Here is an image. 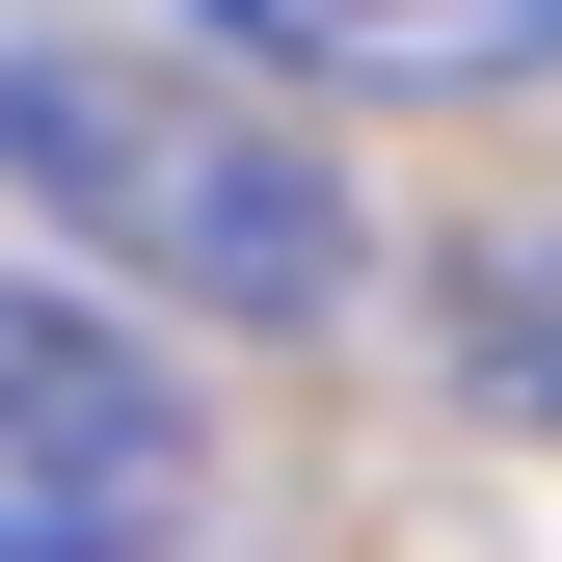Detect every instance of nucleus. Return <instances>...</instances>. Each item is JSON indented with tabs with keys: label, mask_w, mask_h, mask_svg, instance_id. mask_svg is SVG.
I'll use <instances>...</instances> for the list:
<instances>
[{
	"label": "nucleus",
	"mask_w": 562,
	"mask_h": 562,
	"mask_svg": "<svg viewBox=\"0 0 562 562\" xmlns=\"http://www.w3.org/2000/svg\"><path fill=\"white\" fill-rule=\"evenodd\" d=\"M0 188L108 268V295H188V322H322L348 268V161L241 81H161V54H0Z\"/></svg>",
	"instance_id": "f257e3e1"
},
{
	"label": "nucleus",
	"mask_w": 562,
	"mask_h": 562,
	"mask_svg": "<svg viewBox=\"0 0 562 562\" xmlns=\"http://www.w3.org/2000/svg\"><path fill=\"white\" fill-rule=\"evenodd\" d=\"M215 429L161 348H108V295H0V562H161Z\"/></svg>",
	"instance_id": "f03ea898"
},
{
	"label": "nucleus",
	"mask_w": 562,
	"mask_h": 562,
	"mask_svg": "<svg viewBox=\"0 0 562 562\" xmlns=\"http://www.w3.org/2000/svg\"><path fill=\"white\" fill-rule=\"evenodd\" d=\"M482 375L562 429V241H509V268H482Z\"/></svg>",
	"instance_id": "20e7f679"
},
{
	"label": "nucleus",
	"mask_w": 562,
	"mask_h": 562,
	"mask_svg": "<svg viewBox=\"0 0 562 562\" xmlns=\"http://www.w3.org/2000/svg\"><path fill=\"white\" fill-rule=\"evenodd\" d=\"M295 108H456V81H536L562 0H215Z\"/></svg>",
	"instance_id": "7ed1b4c3"
}]
</instances>
